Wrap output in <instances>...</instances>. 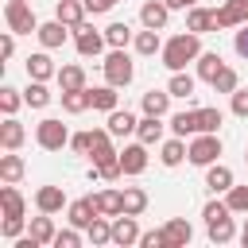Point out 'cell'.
<instances>
[{"instance_id": "35", "label": "cell", "mask_w": 248, "mask_h": 248, "mask_svg": "<svg viewBox=\"0 0 248 248\" xmlns=\"http://www.w3.org/2000/svg\"><path fill=\"white\" fill-rule=\"evenodd\" d=\"M194 85H198V78H194V74H186V70H174V74H170V81H167L170 97H194Z\"/></svg>"}, {"instance_id": "43", "label": "cell", "mask_w": 248, "mask_h": 248, "mask_svg": "<svg viewBox=\"0 0 248 248\" xmlns=\"http://www.w3.org/2000/svg\"><path fill=\"white\" fill-rule=\"evenodd\" d=\"M23 229H27V221H23V217H4V221H0V236H4V240L23 236Z\"/></svg>"}, {"instance_id": "37", "label": "cell", "mask_w": 248, "mask_h": 248, "mask_svg": "<svg viewBox=\"0 0 248 248\" xmlns=\"http://www.w3.org/2000/svg\"><path fill=\"white\" fill-rule=\"evenodd\" d=\"M120 194H124V213L140 217V213L147 209V190H143V186H124Z\"/></svg>"}, {"instance_id": "12", "label": "cell", "mask_w": 248, "mask_h": 248, "mask_svg": "<svg viewBox=\"0 0 248 248\" xmlns=\"http://www.w3.org/2000/svg\"><path fill=\"white\" fill-rule=\"evenodd\" d=\"M163 236H167V248H186V244L194 240V229H190L186 217H170V221L163 225Z\"/></svg>"}, {"instance_id": "10", "label": "cell", "mask_w": 248, "mask_h": 248, "mask_svg": "<svg viewBox=\"0 0 248 248\" xmlns=\"http://www.w3.org/2000/svg\"><path fill=\"white\" fill-rule=\"evenodd\" d=\"M70 202H66V190L62 186H39L35 190V209L39 213H62Z\"/></svg>"}, {"instance_id": "27", "label": "cell", "mask_w": 248, "mask_h": 248, "mask_svg": "<svg viewBox=\"0 0 248 248\" xmlns=\"http://www.w3.org/2000/svg\"><path fill=\"white\" fill-rule=\"evenodd\" d=\"M93 202H97L101 217H120L124 213V194L120 190H101V194H93Z\"/></svg>"}, {"instance_id": "18", "label": "cell", "mask_w": 248, "mask_h": 248, "mask_svg": "<svg viewBox=\"0 0 248 248\" xmlns=\"http://www.w3.org/2000/svg\"><path fill=\"white\" fill-rule=\"evenodd\" d=\"M105 128H108V132H112L116 140H124V136H132V132L140 128V116H136V112H128V108H112V112H108V124H105Z\"/></svg>"}, {"instance_id": "32", "label": "cell", "mask_w": 248, "mask_h": 248, "mask_svg": "<svg viewBox=\"0 0 248 248\" xmlns=\"http://www.w3.org/2000/svg\"><path fill=\"white\" fill-rule=\"evenodd\" d=\"M221 66H225V58H221L217 50H202V54H198V78H202V81H213V78L221 74Z\"/></svg>"}, {"instance_id": "47", "label": "cell", "mask_w": 248, "mask_h": 248, "mask_svg": "<svg viewBox=\"0 0 248 248\" xmlns=\"http://www.w3.org/2000/svg\"><path fill=\"white\" fill-rule=\"evenodd\" d=\"M198 116H202V132H217L221 128V108H198Z\"/></svg>"}, {"instance_id": "22", "label": "cell", "mask_w": 248, "mask_h": 248, "mask_svg": "<svg viewBox=\"0 0 248 248\" xmlns=\"http://www.w3.org/2000/svg\"><path fill=\"white\" fill-rule=\"evenodd\" d=\"M186 151H190V143H186L182 136H170V140L159 143V163H163V167H178V163L186 159Z\"/></svg>"}, {"instance_id": "9", "label": "cell", "mask_w": 248, "mask_h": 248, "mask_svg": "<svg viewBox=\"0 0 248 248\" xmlns=\"http://www.w3.org/2000/svg\"><path fill=\"white\" fill-rule=\"evenodd\" d=\"M213 16H217V31L240 27V23H248V0H225L221 8H213Z\"/></svg>"}, {"instance_id": "25", "label": "cell", "mask_w": 248, "mask_h": 248, "mask_svg": "<svg viewBox=\"0 0 248 248\" xmlns=\"http://www.w3.org/2000/svg\"><path fill=\"white\" fill-rule=\"evenodd\" d=\"M0 209H4V217H23L27 202H23V194L16 190V182H4V186H0Z\"/></svg>"}, {"instance_id": "52", "label": "cell", "mask_w": 248, "mask_h": 248, "mask_svg": "<svg viewBox=\"0 0 248 248\" xmlns=\"http://www.w3.org/2000/svg\"><path fill=\"white\" fill-rule=\"evenodd\" d=\"M0 54H4V58H12V54H16V31H8V35L0 39Z\"/></svg>"}, {"instance_id": "40", "label": "cell", "mask_w": 248, "mask_h": 248, "mask_svg": "<svg viewBox=\"0 0 248 248\" xmlns=\"http://www.w3.org/2000/svg\"><path fill=\"white\" fill-rule=\"evenodd\" d=\"M105 39H108V46H128L136 35H132V27H128V23H120V19H116V23H108V27H105Z\"/></svg>"}, {"instance_id": "3", "label": "cell", "mask_w": 248, "mask_h": 248, "mask_svg": "<svg viewBox=\"0 0 248 248\" xmlns=\"http://www.w3.org/2000/svg\"><path fill=\"white\" fill-rule=\"evenodd\" d=\"M221 136L217 132H198L194 140H190V151H186V159L194 163V167H209V163H217L221 159Z\"/></svg>"}, {"instance_id": "19", "label": "cell", "mask_w": 248, "mask_h": 248, "mask_svg": "<svg viewBox=\"0 0 248 248\" xmlns=\"http://www.w3.org/2000/svg\"><path fill=\"white\" fill-rule=\"evenodd\" d=\"M23 140H27V128H23L16 116H4V124H0V147H4V151H19Z\"/></svg>"}, {"instance_id": "45", "label": "cell", "mask_w": 248, "mask_h": 248, "mask_svg": "<svg viewBox=\"0 0 248 248\" xmlns=\"http://www.w3.org/2000/svg\"><path fill=\"white\" fill-rule=\"evenodd\" d=\"M70 151H74V155H89V151H93V128L70 136Z\"/></svg>"}, {"instance_id": "41", "label": "cell", "mask_w": 248, "mask_h": 248, "mask_svg": "<svg viewBox=\"0 0 248 248\" xmlns=\"http://www.w3.org/2000/svg\"><path fill=\"white\" fill-rule=\"evenodd\" d=\"M209 85H213V93H232V89L240 85V78H236V70H232V66H221V74H217Z\"/></svg>"}, {"instance_id": "24", "label": "cell", "mask_w": 248, "mask_h": 248, "mask_svg": "<svg viewBox=\"0 0 248 248\" xmlns=\"http://www.w3.org/2000/svg\"><path fill=\"white\" fill-rule=\"evenodd\" d=\"M205 186H209L213 194H229V190H232V170H229L225 163H209V167H205Z\"/></svg>"}, {"instance_id": "7", "label": "cell", "mask_w": 248, "mask_h": 248, "mask_svg": "<svg viewBox=\"0 0 248 248\" xmlns=\"http://www.w3.org/2000/svg\"><path fill=\"white\" fill-rule=\"evenodd\" d=\"M140 221L132 217V213H120V217H112V244L116 248H132V244H140Z\"/></svg>"}, {"instance_id": "34", "label": "cell", "mask_w": 248, "mask_h": 248, "mask_svg": "<svg viewBox=\"0 0 248 248\" xmlns=\"http://www.w3.org/2000/svg\"><path fill=\"white\" fill-rule=\"evenodd\" d=\"M205 229H209V240H213V244H229V240L236 236L232 213H229V217H217V221H205Z\"/></svg>"}, {"instance_id": "16", "label": "cell", "mask_w": 248, "mask_h": 248, "mask_svg": "<svg viewBox=\"0 0 248 248\" xmlns=\"http://www.w3.org/2000/svg\"><path fill=\"white\" fill-rule=\"evenodd\" d=\"M140 108H143V116H167L170 112V89H147L140 97Z\"/></svg>"}, {"instance_id": "14", "label": "cell", "mask_w": 248, "mask_h": 248, "mask_svg": "<svg viewBox=\"0 0 248 248\" xmlns=\"http://www.w3.org/2000/svg\"><path fill=\"white\" fill-rule=\"evenodd\" d=\"M186 31H194V35H209V31H217V16L209 12V8H186Z\"/></svg>"}, {"instance_id": "36", "label": "cell", "mask_w": 248, "mask_h": 248, "mask_svg": "<svg viewBox=\"0 0 248 248\" xmlns=\"http://www.w3.org/2000/svg\"><path fill=\"white\" fill-rule=\"evenodd\" d=\"M62 108H66L70 116L93 108V101H89V85H85V89H70V93H62Z\"/></svg>"}, {"instance_id": "17", "label": "cell", "mask_w": 248, "mask_h": 248, "mask_svg": "<svg viewBox=\"0 0 248 248\" xmlns=\"http://www.w3.org/2000/svg\"><path fill=\"white\" fill-rule=\"evenodd\" d=\"M202 132V116H198V108H182V112H174L170 116V136H198Z\"/></svg>"}, {"instance_id": "6", "label": "cell", "mask_w": 248, "mask_h": 248, "mask_svg": "<svg viewBox=\"0 0 248 248\" xmlns=\"http://www.w3.org/2000/svg\"><path fill=\"white\" fill-rule=\"evenodd\" d=\"M74 46H78L81 58H97V54L108 46V39H105V31H97L93 23H81V27L74 31Z\"/></svg>"}, {"instance_id": "53", "label": "cell", "mask_w": 248, "mask_h": 248, "mask_svg": "<svg viewBox=\"0 0 248 248\" xmlns=\"http://www.w3.org/2000/svg\"><path fill=\"white\" fill-rule=\"evenodd\" d=\"M194 4H198V0H167L170 12H186V8H194Z\"/></svg>"}, {"instance_id": "26", "label": "cell", "mask_w": 248, "mask_h": 248, "mask_svg": "<svg viewBox=\"0 0 248 248\" xmlns=\"http://www.w3.org/2000/svg\"><path fill=\"white\" fill-rule=\"evenodd\" d=\"M132 46H136V54H143V58L163 54V35H159V31H151V27H143V31H136Z\"/></svg>"}, {"instance_id": "42", "label": "cell", "mask_w": 248, "mask_h": 248, "mask_svg": "<svg viewBox=\"0 0 248 248\" xmlns=\"http://www.w3.org/2000/svg\"><path fill=\"white\" fill-rule=\"evenodd\" d=\"M225 202H229L232 213H248V186H236V182H232V190L225 194Z\"/></svg>"}, {"instance_id": "31", "label": "cell", "mask_w": 248, "mask_h": 248, "mask_svg": "<svg viewBox=\"0 0 248 248\" xmlns=\"http://www.w3.org/2000/svg\"><path fill=\"white\" fill-rule=\"evenodd\" d=\"M58 89H62V93H70V89H85V70H81L78 62L58 66Z\"/></svg>"}, {"instance_id": "39", "label": "cell", "mask_w": 248, "mask_h": 248, "mask_svg": "<svg viewBox=\"0 0 248 248\" xmlns=\"http://www.w3.org/2000/svg\"><path fill=\"white\" fill-rule=\"evenodd\" d=\"M19 105H27V101H23V93H19L16 85H0V112H4V116H16V108H19Z\"/></svg>"}, {"instance_id": "30", "label": "cell", "mask_w": 248, "mask_h": 248, "mask_svg": "<svg viewBox=\"0 0 248 248\" xmlns=\"http://www.w3.org/2000/svg\"><path fill=\"white\" fill-rule=\"evenodd\" d=\"M85 236H89V244H93V248H101V244H112V221L97 213V217L85 225Z\"/></svg>"}, {"instance_id": "48", "label": "cell", "mask_w": 248, "mask_h": 248, "mask_svg": "<svg viewBox=\"0 0 248 248\" xmlns=\"http://www.w3.org/2000/svg\"><path fill=\"white\" fill-rule=\"evenodd\" d=\"M229 213H232V209H229V202H217V198H213V202H205V209H202V217H205V221H217V217H229Z\"/></svg>"}, {"instance_id": "55", "label": "cell", "mask_w": 248, "mask_h": 248, "mask_svg": "<svg viewBox=\"0 0 248 248\" xmlns=\"http://www.w3.org/2000/svg\"><path fill=\"white\" fill-rule=\"evenodd\" d=\"M244 163H248V147H244Z\"/></svg>"}, {"instance_id": "23", "label": "cell", "mask_w": 248, "mask_h": 248, "mask_svg": "<svg viewBox=\"0 0 248 248\" xmlns=\"http://www.w3.org/2000/svg\"><path fill=\"white\" fill-rule=\"evenodd\" d=\"M170 124H163V116H143L140 120V128H136V140H143L147 147H155V143H163V132H167Z\"/></svg>"}, {"instance_id": "33", "label": "cell", "mask_w": 248, "mask_h": 248, "mask_svg": "<svg viewBox=\"0 0 248 248\" xmlns=\"http://www.w3.org/2000/svg\"><path fill=\"white\" fill-rule=\"evenodd\" d=\"M23 101H27L31 108H46V105L54 101V93L46 89V81H35V78H31V81H27V89H23Z\"/></svg>"}, {"instance_id": "46", "label": "cell", "mask_w": 248, "mask_h": 248, "mask_svg": "<svg viewBox=\"0 0 248 248\" xmlns=\"http://www.w3.org/2000/svg\"><path fill=\"white\" fill-rule=\"evenodd\" d=\"M229 101H232V116H240V120H248V89H232L229 93Z\"/></svg>"}, {"instance_id": "51", "label": "cell", "mask_w": 248, "mask_h": 248, "mask_svg": "<svg viewBox=\"0 0 248 248\" xmlns=\"http://www.w3.org/2000/svg\"><path fill=\"white\" fill-rule=\"evenodd\" d=\"M232 46H236V54H240V58H248V23H240V31H236Z\"/></svg>"}, {"instance_id": "15", "label": "cell", "mask_w": 248, "mask_h": 248, "mask_svg": "<svg viewBox=\"0 0 248 248\" xmlns=\"http://www.w3.org/2000/svg\"><path fill=\"white\" fill-rule=\"evenodd\" d=\"M27 78H35V81H50V78H58V66L50 62L46 46H43L39 54H27Z\"/></svg>"}, {"instance_id": "8", "label": "cell", "mask_w": 248, "mask_h": 248, "mask_svg": "<svg viewBox=\"0 0 248 248\" xmlns=\"http://www.w3.org/2000/svg\"><path fill=\"white\" fill-rule=\"evenodd\" d=\"M120 170H124L128 178H136V174L147 170V143H143V140H136V143H128V147L120 151Z\"/></svg>"}, {"instance_id": "4", "label": "cell", "mask_w": 248, "mask_h": 248, "mask_svg": "<svg viewBox=\"0 0 248 248\" xmlns=\"http://www.w3.org/2000/svg\"><path fill=\"white\" fill-rule=\"evenodd\" d=\"M35 143H39L43 151H62V147H70V128H66L62 120L46 116V120L35 124Z\"/></svg>"}, {"instance_id": "13", "label": "cell", "mask_w": 248, "mask_h": 248, "mask_svg": "<svg viewBox=\"0 0 248 248\" xmlns=\"http://www.w3.org/2000/svg\"><path fill=\"white\" fill-rule=\"evenodd\" d=\"M85 16H89V12H85L81 0H58V4H54V19H62L70 31H78V27L85 23Z\"/></svg>"}, {"instance_id": "20", "label": "cell", "mask_w": 248, "mask_h": 248, "mask_svg": "<svg viewBox=\"0 0 248 248\" xmlns=\"http://www.w3.org/2000/svg\"><path fill=\"white\" fill-rule=\"evenodd\" d=\"M93 217H97V202H93V194H89V198H78V202L66 205V221L78 225V229H85Z\"/></svg>"}, {"instance_id": "28", "label": "cell", "mask_w": 248, "mask_h": 248, "mask_svg": "<svg viewBox=\"0 0 248 248\" xmlns=\"http://www.w3.org/2000/svg\"><path fill=\"white\" fill-rule=\"evenodd\" d=\"M89 101H93V108L97 112H112L116 105H120V93H116V85H97V89H89Z\"/></svg>"}, {"instance_id": "50", "label": "cell", "mask_w": 248, "mask_h": 248, "mask_svg": "<svg viewBox=\"0 0 248 248\" xmlns=\"http://www.w3.org/2000/svg\"><path fill=\"white\" fill-rule=\"evenodd\" d=\"M85 4V12H93V16H101V12H108V8H116L120 0H81Z\"/></svg>"}, {"instance_id": "54", "label": "cell", "mask_w": 248, "mask_h": 248, "mask_svg": "<svg viewBox=\"0 0 248 248\" xmlns=\"http://www.w3.org/2000/svg\"><path fill=\"white\" fill-rule=\"evenodd\" d=\"M240 244L248 248V213H244V232H240Z\"/></svg>"}, {"instance_id": "49", "label": "cell", "mask_w": 248, "mask_h": 248, "mask_svg": "<svg viewBox=\"0 0 248 248\" xmlns=\"http://www.w3.org/2000/svg\"><path fill=\"white\" fill-rule=\"evenodd\" d=\"M140 244L143 248H167V236H163V229H151V232L140 236Z\"/></svg>"}, {"instance_id": "21", "label": "cell", "mask_w": 248, "mask_h": 248, "mask_svg": "<svg viewBox=\"0 0 248 248\" xmlns=\"http://www.w3.org/2000/svg\"><path fill=\"white\" fill-rule=\"evenodd\" d=\"M35 35H39V43H43L46 50H58V46L66 43L70 27H66L62 19H50V23H39V31H35Z\"/></svg>"}, {"instance_id": "44", "label": "cell", "mask_w": 248, "mask_h": 248, "mask_svg": "<svg viewBox=\"0 0 248 248\" xmlns=\"http://www.w3.org/2000/svg\"><path fill=\"white\" fill-rule=\"evenodd\" d=\"M78 244H81L78 225H70V229H58V232H54V248H78Z\"/></svg>"}, {"instance_id": "1", "label": "cell", "mask_w": 248, "mask_h": 248, "mask_svg": "<svg viewBox=\"0 0 248 248\" xmlns=\"http://www.w3.org/2000/svg\"><path fill=\"white\" fill-rule=\"evenodd\" d=\"M202 54V35L194 31H182V35H170L163 43V66L174 74V70H186V62H198Z\"/></svg>"}, {"instance_id": "29", "label": "cell", "mask_w": 248, "mask_h": 248, "mask_svg": "<svg viewBox=\"0 0 248 248\" xmlns=\"http://www.w3.org/2000/svg\"><path fill=\"white\" fill-rule=\"evenodd\" d=\"M50 217H54V213H39V217H31V225H27V232H31L43 248H46V244H54V232H58Z\"/></svg>"}, {"instance_id": "38", "label": "cell", "mask_w": 248, "mask_h": 248, "mask_svg": "<svg viewBox=\"0 0 248 248\" xmlns=\"http://www.w3.org/2000/svg\"><path fill=\"white\" fill-rule=\"evenodd\" d=\"M23 170H27V167H23V159H19L16 151L0 155V178H4V182H19V178H23Z\"/></svg>"}, {"instance_id": "11", "label": "cell", "mask_w": 248, "mask_h": 248, "mask_svg": "<svg viewBox=\"0 0 248 248\" xmlns=\"http://www.w3.org/2000/svg\"><path fill=\"white\" fill-rule=\"evenodd\" d=\"M167 19H170L167 0H147V4L140 8V23H143V27H151V31H163V27H167Z\"/></svg>"}, {"instance_id": "5", "label": "cell", "mask_w": 248, "mask_h": 248, "mask_svg": "<svg viewBox=\"0 0 248 248\" xmlns=\"http://www.w3.org/2000/svg\"><path fill=\"white\" fill-rule=\"evenodd\" d=\"M4 19H8V31H16V35L39 31V19H35V12H31L27 0H8L4 4Z\"/></svg>"}, {"instance_id": "2", "label": "cell", "mask_w": 248, "mask_h": 248, "mask_svg": "<svg viewBox=\"0 0 248 248\" xmlns=\"http://www.w3.org/2000/svg\"><path fill=\"white\" fill-rule=\"evenodd\" d=\"M101 70H105V81L116 89L132 85V78H136V62H132L128 46H108V58L101 62Z\"/></svg>"}]
</instances>
